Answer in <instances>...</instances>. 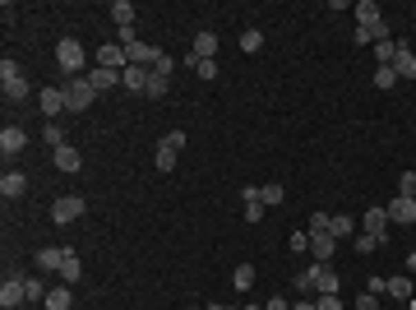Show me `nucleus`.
I'll use <instances>...</instances> for the list:
<instances>
[{
	"label": "nucleus",
	"mask_w": 416,
	"mask_h": 310,
	"mask_svg": "<svg viewBox=\"0 0 416 310\" xmlns=\"http://www.w3.org/2000/svg\"><path fill=\"white\" fill-rule=\"evenodd\" d=\"M111 19H116V28H135V5L130 0H116L111 5Z\"/></svg>",
	"instance_id": "obj_24"
},
{
	"label": "nucleus",
	"mask_w": 416,
	"mask_h": 310,
	"mask_svg": "<svg viewBox=\"0 0 416 310\" xmlns=\"http://www.w3.org/2000/svg\"><path fill=\"white\" fill-rule=\"evenodd\" d=\"M398 195H412V200H416V171H402V181H398Z\"/></svg>",
	"instance_id": "obj_39"
},
{
	"label": "nucleus",
	"mask_w": 416,
	"mask_h": 310,
	"mask_svg": "<svg viewBox=\"0 0 416 310\" xmlns=\"http://www.w3.org/2000/svg\"><path fill=\"white\" fill-rule=\"evenodd\" d=\"M42 111H46V116H61V111H70V102H65V88H42Z\"/></svg>",
	"instance_id": "obj_20"
},
{
	"label": "nucleus",
	"mask_w": 416,
	"mask_h": 310,
	"mask_svg": "<svg viewBox=\"0 0 416 310\" xmlns=\"http://www.w3.org/2000/svg\"><path fill=\"white\" fill-rule=\"evenodd\" d=\"M384 292L393 296V301H412V278H388Z\"/></svg>",
	"instance_id": "obj_25"
},
{
	"label": "nucleus",
	"mask_w": 416,
	"mask_h": 310,
	"mask_svg": "<svg viewBox=\"0 0 416 310\" xmlns=\"http://www.w3.org/2000/svg\"><path fill=\"white\" fill-rule=\"evenodd\" d=\"M88 84L97 88V93H107V88H116V84H121V70H102V65H92V70H88Z\"/></svg>",
	"instance_id": "obj_17"
},
{
	"label": "nucleus",
	"mask_w": 416,
	"mask_h": 310,
	"mask_svg": "<svg viewBox=\"0 0 416 310\" xmlns=\"http://www.w3.org/2000/svg\"><path fill=\"white\" fill-rule=\"evenodd\" d=\"M121 84L130 88V93H143V88H148V70H143V65H130V70L121 75Z\"/></svg>",
	"instance_id": "obj_22"
},
{
	"label": "nucleus",
	"mask_w": 416,
	"mask_h": 310,
	"mask_svg": "<svg viewBox=\"0 0 416 310\" xmlns=\"http://www.w3.org/2000/svg\"><path fill=\"white\" fill-rule=\"evenodd\" d=\"M393 70H398V79H416V51L407 47V42H398V61H393Z\"/></svg>",
	"instance_id": "obj_19"
},
{
	"label": "nucleus",
	"mask_w": 416,
	"mask_h": 310,
	"mask_svg": "<svg viewBox=\"0 0 416 310\" xmlns=\"http://www.w3.org/2000/svg\"><path fill=\"white\" fill-rule=\"evenodd\" d=\"M42 135H46V144H51V148H65V144H70V139H65V130H61V125H51V121L42 125Z\"/></svg>",
	"instance_id": "obj_34"
},
{
	"label": "nucleus",
	"mask_w": 416,
	"mask_h": 310,
	"mask_svg": "<svg viewBox=\"0 0 416 310\" xmlns=\"http://www.w3.org/2000/svg\"><path fill=\"white\" fill-rule=\"evenodd\" d=\"M65 102H70V111H88L92 102H97V88H92L88 84V75H79V79H70V84H65Z\"/></svg>",
	"instance_id": "obj_2"
},
{
	"label": "nucleus",
	"mask_w": 416,
	"mask_h": 310,
	"mask_svg": "<svg viewBox=\"0 0 416 310\" xmlns=\"http://www.w3.org/2000/svg\"><path fill=\"white\" fill-rule=\"evenodd\" d=\"M292 287H296L301 296H315V273H310V269H306V273H296V278H292Z\"/></svg>",
	"instance_id": "obj_35"
},
{
	"label": "nucleus",
	"mask_w": 416,
	"mask_h": 310,
	"mask_svg": "<svg viewBox=\"0 0 416 310\" xmlns=\"http://www.w3.org/2000/svg\"><path fill=\"white\" fill-rule=\"evenodd\" d=\"M46 310H70V287H51L46 292Z\"/></svg>",
	"instance_id": "obj_29"
},
{
	"label": "nucleus",
	"mask_w": 416,
	"mask_h": 310,
	"mask_svg": "<svg viewBox=\"0 0 416 310\" xmlns=\"http://www.w3.org/2000/svg\"><path fill=\"white\" fill-rule=\"evenodd\" d=\"M23 287H28V301H46V287L37 278H23Z\"/></svg>",
	"instance_id": "obj_40"
},
{
	"label": "nucleus",
	"mask_w": 416,
	"mask_h": 310,
	"mask_svg": "<svg viewBox=\"0 0 416 310\" xmlns=\"http://www.w3.org/2000/svg\"><path fill=\"white\" fill-rule=\"evenodd\" d=\"M56 61H61L65 75H75V79H79V70H83V61H88V51L79 47L75 37H61V42H56Z\"/></svg>",
	"instance_id": "obj_3"
},
{
	"label": "nucleus",
	"mask_w": 416,
	"mask_h": 310,
	"mask_svg": "<svg viewBox=\"0 0 416 310\" xmlns=\"http://www.w3.org/2000/svg\"><path fill=\"white\" fill-rule=\"evenodd\" d=\"M375 246H379V236H370V232H361V236H356V250H361V255H370Z\"/></svg>",
	"instance_id": "obj_42"
},
{
	"label": "nucleus",
	"mask_w": 416,
	"mask_h": 310,
	"mask_svg": "<svg viewBox=\"0 0 416 310\" xmlns=\"http://www.w3.org/2000/svg\"><path fill=\"white\" fill-rule=\"evenodd\" d=\"M388 222H398V227H412V222H416V200H412V195L388 200Z\"/></svg>",
	"instance_id": "obj_5"
},
{
	"label": "nucleus",
	"mask_w": 416,
	"mask_h": 310,
	"mask_svg": "<svg viewBox=\"0 0 416 310\" xmlns=\"http://www.w3.org/2000/svg\"><path fill=\"white\" fill-rule=\"evenodd\" d=\"M56 167H61V171H79V167H83V157H79V148H75V144L56 148Z\"/></svg>",
	"instance_id": "obj_23"
},
{
	"label": "nucleus",
	"mask_w": 416,
	"mask_h": 310,
	"mask_svg": "<svg viewBox=\"0 0 416 310\" xmlns=\"http://www.w3.org/2000/svg\"><path fill=\"white\" fill-rule=\"evenodd\" d=\"M375 61H379V65H393V61H398V42H393V37L375 42Z\"/></svg>",
	"instance_id": "obj_26"
},
{
	"label": "nucleus",
	"mask_w": 416,
	"mask_h": 310,
	"mask_svg": "<svg viewBox=\"0 0 416 310\" xmlns=\"http://www.w3.org/2000/svg\"><path fill=\"white\" fill-rule=\"evenodd\" d=\"M356 310H379V301H375L370 292H361V296H356Z\"/></svg>",
	"instance_id": "obj_46"
},
{
	"label": "nucleus",
	"mask_w": 416,
	"mask_h": 310,
	"mask_svg": "<svg viewBox=\"0 0 416 310\" xmlns=\"http://www.w3.org/2000/svg\"><path fill=\"white\" fill-rule=\"evenodd\" d=\"M333 250H338V236L310 232V255H315V264H328V260H333Z\"/></svg>",
	"instance_id": "obj_10"
},
{
	"label": "nucleus",
	"mask_w": 416,
	"mask_h": 310,
	"mask_svg": "<svg viewBox=\"0 0 416 310\" xmlns=\"http://www.w3.org/2000/svg\"><path fill=\"white\" fill-rule=\"evenodd\" d=\"M407 269H412V273H416V250H412V255H407Z\"/></svg>",
	"instance_id": "obj_49"
},
{
	"label": "nucleus",
	"mask_w": 416,
	"mask_h": 310,
	"mask_svg": "<svg viewBox=\"0 0 416 310\" xmlns=\"http://www.w3.org/2000/svg\"><path fill=\"white\" fill-rule=\"evenodd\" d=\"M23 148H28V135H23V125H5V130H0V153L14 157V153H23Z\"/></svg>",
	"instance_id": "obj_9"
},
{
	"label": "nucleus",
	"mask_w": 416,
	"mask_h": 310,
	"mask_svg": "<svg viewBox=\"0 0 416 310\" xmlns=\"http://www.w3.org/2000/svg\"><path fill=\"white\" fill-rule=\"evenodd\" d=\"M167 88H171V79L148 70V88H143V97H167Z\"/></svg>",
	"instance_id": "obj_28"
},
{
	"label": "nucleus",
	"mask_w": 416,
	"mask_h": 310,
	"mask_svg": "<svg viewBox=\"0 0 416 310\" xmlns=\"http://www.w3.org/2000/svg\"><path fill=\"white\" fill-rule=\"evenodd\" d=\"M204 310H208V306H204Z\"/></svg>",
	"instance_id": "obj_51"
},
{
	"label": "nucleus",
	"mask_w": 416,
	"mask_h": 310,
	"mask_svg": "<svg viewBox=\"0 0 416 310\" xmlns=\"http://www.w3.org/2000/svg\"><path fill=\"white\" fill-rule=\"evenodd\" d=\"M79 278H83V264H79V250H75V246H65V264H61V282H65V287H75Z\"/></svg>",
	"instance_id": "obj_14"
},
{
	"label": "nucleus",
	"mask_w": 416,
	"mask_h": 310,
	"mask_svg": "<svg viewBox=\"0 0 416 310\" xmlns=\"http://www.w3.org/2000/svg\"><path fill=\"white\" fill-rule=\"evenodd\" d=\"M217 56V32H195V47H190V61H213Z\"/></svg>",
	"instance_id": "obj_11"
},
{
	"label": "nucleus",
	"mask_w": 416,
	"mask_h": 310,
	"mask_svg": "<svg viewBox=\"0 0 416 310\" xmlns=\"http://www.w3.org/2000/svg\"><path fill=\"white\" fill-rule=\"evenodd\" d=\"M61 264H65V246H42V250H37V269L61 273Z\"/></svg>",
	"instance_id": "obj_16"
},
{
	"label": "nucleus",
	"mask_w": 416,
	"mask_h": 310,
	"mask_svg": "<svg viewBox=\"0 0 416 310\" xmlns=\"http://www.w3.org/2000/svg\"><path fill=\"white\" fill-rule=\"evenodd\" d=\"M292 310H319V306H315V296H301V301H296Z\"/></svg>",
	"instance_id": "obj_48"
},
{
	"label": "nucleus",
	"mask_w": 416,
	"mask_h": 310,
	"mask_svg": "<svg viewBox=\"0 0 416 310\" xmlns=\"http://www.w3.org/2000/svg\"><path fill=\"white\" fill-rule=\"evenodd\" d=\"M241 310H264V306H241Z\"/></svg>",
	"instance_id": "obj_50"
},
{
	"label": "nucleus",
	"mask_w": 416,
	"mask_h": 310,
	"mask_svg": "<svg viewBox=\"0 0 416 310\" xmlns=\"http://www.w3.org/2000/svg\"><path fill=\"white\" fill-rule=\"evenodd\" d=\"M97 65H102V70H130V56H125V47L121 42H107V47H97Z\"/></svg>",
	"instance_id": "obj_6"
},
{
	"label": "nucleus",
	"mask_w": 416,
	"mask_h": 310,
	"mask_svg": "<svg viewBox=\"0 0 416 310\" xmlns=\"http://www.w3.org/2000/svg\"><path fill=\"white\" fill-rule=\"evenodd\" d=\"M352 232H356V222L347 213H333V217H328V236H352Z\"/></svg>",
	"instance_id": "obj_27"
},
{
	"label": "nucleus",
	"mask_w": 416,
	"mask_h": 310,
	"mask_svg": "<svg viewBox=\"0 0 416 310\" xmlns=\"http://www.w3.org/2000/svg\"><path fill=\"white\" fill-rule=\"evenodd\" d=\"M366 232H370V236H379V241H384V232H388V209H379V204L370 209V213H366Z\"/></svg>",
	"instance_id": "obj_21"
},
{
	"label": "nucleus",
	"mask_w": 416,
	"mask_h": 310,
	"mask_svg": "<svg viewBox=\"0 0 416 310\" xmlns=\"http://www.w3.org/2000/svg\"><path fill=\"white\" fill-rule=\"evenodd\" d=\"M264 310H292V306H287L282 296H268V306H264Z\"/></svg>",
	"instance_id": "obj_47"
},
{
	"label": "nucleus",
	"mask_w": 416,
	"mask_h": 310,
	"mask_svg": "<svg viewBox=\"0 0 416 310\" xmlns=\"http://www.w3.org/2000/svg\"><path fill=\"white\" fill-rule=\"evenodd\" d=\"M125 56H130V65H143V70H153L162 51H157V47H148V42H135V47H125Z\"/></svg>",
	"instance_id": "obj_15"
},
{
	"label": "nucleus",
	"mask_w": 416,
	"mask_h": 310,
	"mask_svg": "<svg viewBox=\"0 0 416 310\" xmlns=\"http://www.w3.org/2000/svg\"><path fill=\"white\" fill-rule=\"evenodd\" d=\"M352 14H356V28H379V23H384V14H379V5H375V0L352 5Z\"/></svg>",
	"instance_id": "obj_13"
},
{
	"label": "nucleus",
	"mask_w": 416,
	"mask_h": 310,
	"mask_svg": "<svg viewBox=\"0 0 416 310\" xmlns=\"http://www.w3.org/2000/svg\"><path fill=\"white\" fill-rule=\"evenodd\" d=\"M0 195H5V200H23V195H28V176H23V171H5V176H0Z\"/></svg>",
	"instance_id": "obj_12"
},
{
	"label": "nucleus",
	"mask_w": 416,
	"mask_h": 310,
	"mask_svg": "<svg viewBox=\"0 0 416 310\" xmlns=\"http://www.w3.org/2000/svg\"><path fill=\"white\" fill-rule=\"evenodd\" d=\"M310 273H315V296H338V273L328 269V264H310Z\"/></svg>",
	"instance_id": "obj_7"
},
{
	"label": "nucleus",
	"mask_w": 416,
	"mask_h": 310,
	"mask_svg": "<svg viewBox=\"0 0 416 310\" xmlns=\"http://www.w3.org/2000/svg\"><path fill=\"white\" fill-rule=\"evenodd\" d=\"M241 200H246V222H259V217H264L259 186H241Z\"/></svg>",
	"instance_id": "obj_18"
},
{
	"label": "nucleus",
	"mask_w": 416,
	"mask_h": 310,
	"mask_svg": "<svg viewBox=\"0 0 416 310\" xmlns=\"http://www.w3.org/2000/svg\"><path fill=\"white\" fill-rule=\"evenodd\" d=\"M10 79H23V75H19V65L5 56V61H0V84H10Z\"/></svg>",
	"instance_id": "obj_38"
},
{
	"label": "nucleus",
	"mask_w": 416,
	"mask_h": 310,
	"mask_svg": "<svg viewBox=\"0 0 416 310\" xmlns=\"http://www.w3.org/2000/svg\"><path fill=\"white\" fill-rule=\"evenodd\" d=\"M5 97H10V102H23V97H28V79H10V84H5Z\"/></svg>",
	"instance_id": "obj_33"
},
{
	"label": "nucleus",
	"mask_w": 416,
	"mask_h": 310,
	"mask_svg": "<svg viewBox=\"0 0 416 310\" xmlns=\"http://www.w3.org/2000/svg\"><path fill=\"white\" fill-rule=\"evenodd\" d=\"M259 47H264V32L259 28H246V32H241V51H250V56H255Z\"/></svg>",
	"instance_id": "obj_32"
},
{
	"label": "nucleus",
	"mask_w": 416,
	"mask_h": 310,
	"mask_svg": "<svg viewBox=\"0 0 416 310\" xmlns=\"http://www.w3.org/2000/svg\"><path fill=\"white\" fill-rule=\"evenodd\" d=\"M393 84H402L398 70H393V65H379V70H375V88H393Z\"/></svg>",
	"instance_id": "obj_31"
},
{
	"label": "nucleus",
	"mask_w": 416,
	"mask_h": 310,
	"mask_svg": "<svg viewBox=\"0 0 416 310\" xmlns=\"http://www.w3.org/2000/svg\"><path fill=\"white\" fill-rule=\"evenodd\" d=\"M259 200H264V204H282V200H287L282 181H268V186H259Z\"/></svg>",
	"instance_id": "obj_30"
},
{
	"label": "nucleus",
	"mask_w": 416,
	"mask_h": 310,
	"mask_svg": "<svg viewBox=\"0 0 416 310\" xmlns=\"http://www.w3.org/2000/svg\"><path fill=\"white\" fill-rule=\"evenodd\" d=\"M171 70H176V61L162 51V56H157V65H153V75H167V79H171Z\"/></svg>",
	"instance_id": "obj_43"
},
{
	"label": "nucleus",
	"mask_w": 416,
	"mask_h": 310,
	"mask_svg": "<svg viewBox=\"0 0 416 310\" xmlns=\"http://www.w3.org/2000/svg\"><path fill=\"white\" fill-rule=\"evenodd\" d=\"M315 306L319 310H342V296H315Z\"/></svg>",
	"instance_id": "obj_44"
},
{
	"label": "nucleus",
	"mask_w": 416,
	"mask_h": 310,
	"mask_svg": "<svg viewBox=\"0 0 416 310\" xmlns=\"http://www.w3.org/2000/svg\"><path fill=\"white\" fill-rule=\"evenodd\" d=\"M28 301V287H23V278H5V287H0V310H19Z\"/></svg>",
	"instance_id": "obj_8"
},
{
	"label": "nucleus",
	"mask_w": 416,
	"mask_h": 310,
	"mask_svg": "<svg viewBox=\"0 0 416 310\" xmlns=\"http://www.w3.org/2000/svg\"><path fill=\"white\" fill-rule=\"evenodd\" d=\"M236 287H241V292L255 287V264H241V269H236Z\"/></svg>",
	"instance_id": "obj_36"
},
{
	"label": "nucleus",
	"mask_w": 416,
	"mask_h": 310,
	"mask_svg": "<svg viewBox=\"0 0 416 310\" xmlns=\"http://www.w3.org/2000/svg\"><path fill=\"white\" fill-rule=\"evenodd\" d=\"M310 232H328V213H310Z\"/></svg>",
	"instance_id": "obj_45"
},
{
	"label": "nucleus",
	"mask_w": 416,
	"mask_h": 310,
	"mask_svg": "<svg viewBox=\"0 0 416 310\" xmlns=\"http://www.w3.org/2000/svg\"><path fill=\"white\" fill-rule=\"evenodd\" d=\"M181 148H185V130H167V135L157 139V153H153L157 171H176V157H181Z\"/></svg>",
	"instance_id": "obj_1"
},
{
	"label": "nucleus",
	"mask_w": 416,
	"mask_h": 310,
	"mask_svg": "<svg viewBox=\"0 0 416 310\" xmlns=\"http://www.w3.org/2000/svg\"><path fill=\"white\" fill-rule=\"evenodd\" d=\"M83 209H88V204H83V195H61V200L51 204V222H56V227H65V222L83 217Z\"/></svg>",
	"instance_id": "obj_4"
},
{
	"label": "nucleus",
	"mask_w": 416,
	"mask_h": 310,
	"mask_svg": "<svg viewBox=\"0 0 416 310\" xmlns=\"http://www.w3.org/2000/svg\"><path fill=\"white\" fill-rule=\"evenodd\" d=\"M199 79H217V61H185Z\"/></svg>",
	"instance_id": "obj_37"
},
{
	"label": "nucleus",
	"mask_w": 416,
	"mask_h": 310,
	"mask_svg": "<svg viewBox=\"0 0 416 310\" xmlns=\"http://www.w3.org/2000/svg\"><path fill=\"white\" fill-rule=\"evenodd\" d=\"M287 246H292L296 255H306V250H310V232H292V241H287Z\"/></svg>",
	"instance_id": "obj_41"
}]
</instances>
